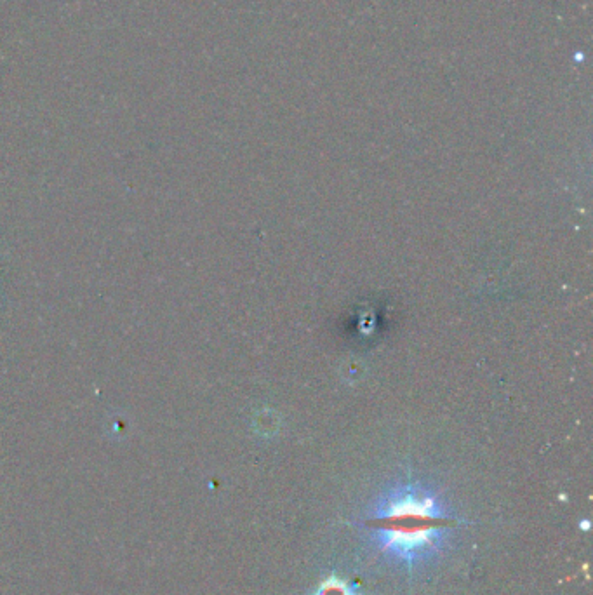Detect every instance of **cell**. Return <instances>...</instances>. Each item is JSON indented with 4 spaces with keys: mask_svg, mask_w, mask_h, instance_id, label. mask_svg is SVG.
Here are the masks:
<instances>
[{
    "mask_svg": "<svg viewBox=\"0 0 593 595\" xmlns=\"http://www.w3.org/2000/svg\"><path fill=\"white\" fill-rule=\"evenodd\" d=\"M460 522L430 482L400 477L374 498L364 528L380 555L416 576L446 554Z\"/></svg>",
    "mask_w": 593,
    "mask_h": 595,
    "instance_id": "6da1fadb",
    "label": "cell"
},
{
    "mask_svg": "<svg viewBox=\"0 0 593 595\" xmlns=\"http://www.w3.org/2000/svg\"><path fill=\"white\" fill-rule=\"evenodd\" d=\"M308 595H364V592L357 583L347 582L336 573H331Z\"/></svg>",
    "mask_w": 593,
    "mask_h": 595,
    "instance_id": "7a4b0ae2",
    "label": "cell"
}]
</instances>
